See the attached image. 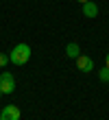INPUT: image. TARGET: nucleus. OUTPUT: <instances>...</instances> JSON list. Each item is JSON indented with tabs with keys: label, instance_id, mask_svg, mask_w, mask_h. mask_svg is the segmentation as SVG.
<instances>
[{
	"label": "nucleus",
	"instance_id": "1",
	"mask_svg": "<svg viewBox=\"0 0 109 120\" xmlns=\"http://www.w3.org/2000/svg\"><path fill=\"white\" fill-rule=\"evenodd\" d=\"M28 59H31V46L28 44H18L9 55V61L15 63V66H24Z\"/></svg>",
	"mask_w": 109,
	"mask_h": 120
},
{
	"label": "nucleus",
	"instance_id": "2",
	"mask_svg": "<svg viewBox=\"0 0 109 120\" xmlns=\"http://www.w3.org/2000/svg\"><path fill=\"white\" fill-rule=\"evenodd\" d=\"M13 90H15V79H13L11 72H4L0 74V92L2 94H13Z\"/></svg>",
	"mask_w": 109,
	"mask_h": 120
},
{
	"label": "nucleus",
	"instance_id": "3",
	"mask_svg": "<svg viewBox=\"0 0 109 120\" xmlns=\"http://www.w3.org/2000/svg\"><path fill=\"white\" fill-rule=\"evenodd\" d=\"M76 68L81 70V72H87V74H90L92 70H94L92 57H87V55H79V57H76Z\"/></svg>",
	"mask_w": 109,
	"mask_h": 120
},
{
	"label": "nucleus",
	"instance_id": "4",
	"mask_svg": "<svg viewBox=\"0 0 109 120\" xmlns=\"http://www.w3.org/2000/svg\"><path fill=\"white\" fill-rule=\"evenodd\" d=\"M20 109L15 105H7V107L0 111V120H20Z\"/></svg>",
	"mask_w": 109,
	"mask_h": 120
},
{
	"label": "nucleus",
	"instance_id": "5",
	"mask_svg": "<svg viewBox=\"0 0 109 120\" xmlns=\"http://www.w3.org/2000/svg\"><path fill=\"white\" fill-rule=\"evenodd\" d=\"M83 15H85V18H96V15H98V7L94 4L92 0L83 2Z\"/></svg>",
	"mask_w": 109,
	"mask_h": 120
},
{
	"label": "nucleus",
	"instance_id": "6",
	"mask_svg": "<svg viewBox=\"0 0 109 120\" xmlns=\"http://www.w3.org/2000/svg\"><path fill=\"white\" fill-rule=\"evenodd\" d=\"M65 55H68L70 59H76L79 55H81V48H79V44H76V41H70V44L65 46Z\"/></svg>",
	"mask_w": 109,
	"mask_h": 120
},
{
	"label": "nucleus",
	"instance_id": "7",
	"mask_svg": "<svg viewBox=\"0 0 109 120\" xmlns=\"http://www.w3.org/2000/svg\"><path fill=\"white\" fill-rule=\"evenodd\" d=\"M98 79L103 83H109V68L107 66H103V70H98Z\"/></svg>",
	"mask_w": 109,
	"mask_h": 120
},
{
	"label": "nucleus",
	"instance_id": "8",
	"mask_svg": "<svg viewBox=\"0 0 109 120\" xmlns=\"http://www.w3.org/2000/svg\"><path fill=\"white\" fill-rule=\"evenodd\" d=\"M7 63H9V55H2V52H0V68H4Z\"/></svg>",
	"mask_w": 109,
	"mask_h": 120
},
{
	"label": "nucleus",
	"instance_id": "9",
	"mask_svg": "<svg viewBox=\"0 0 109 120\" xmlns=\"http://www.w3.org/2000/svg\"><path fill=\"white\" fill-rule=\"evenodd\" d=\"M105 66H107V68H109V52H107V55H105Z\"/></svg>",
	"mask_w": 109,
	"mask_h": 120
},
{
	"label": "nucleus",
	"instance_id": "10",
	"mask_svg": "<svg viewBox=\"0 0 109 120\" xmlns=\"http://www.w3.org/2000/svg\"><path fill=\"white\" fill-rule=\"evenodd\" d=\"M79 2H81V4H83V2H87V0H79Z\"/></svg>",
	"mask_w": 109,
	"mask_h": 120
},
{
	"label": "nucleus",
	"instance_id": "11",
	"mask_svg": "<svg viewBox=\"0 0 109 120\" xmlns=\"http://www.w3.org/2000/svg\"><path fill=\"white\" fill-rule=\"evenodd\" d=\"M0 94H2V92H0Z\"/></svg>",
	"mask_w": 109,
	"mask_h": 120
}]
</instances>
